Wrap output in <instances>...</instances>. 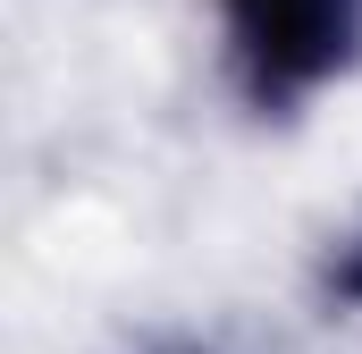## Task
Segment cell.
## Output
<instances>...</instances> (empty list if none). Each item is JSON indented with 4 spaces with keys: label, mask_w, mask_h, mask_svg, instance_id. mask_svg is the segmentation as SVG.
I'll use <instances>...</instances> for the list:
<instances>
[{
    "label": "cell",
    "mask_w": 362,
    "mask_h": 354,
    "mask_svg": "<svg viewBox=\"0 0 362 354\" xmlns=\"http://www.w3.org/2000/svg\"><path fill=\"white\" fill-rule=\"evenodd\" d=\"M211 17L228 85L262 118H295L362 59V0H211Z\"/></svg>",
    "instance_id": "obj_1"
},
{
    "label": "cell",
    "mask_w": 362,
    "mask_h": 354,
    "mask_svg": "<svg viewBox=\"0 0 362 354\" xmlns=\"http://www.w3.org/2000/svg\"><path fill=\"white\" fill-rule=\"evenodd\" d=\"M329 287H337L346 304H362V245H346V253H337V270H329Z\"/></svg>",
    "instance_id": "obj_2"
}]
</instances>
